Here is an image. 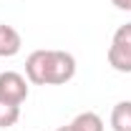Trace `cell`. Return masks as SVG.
Instances as JSON below:
<instances>
[{
    "mask_svg": "<svg viewBox=\"0 0 131 131\" xmlns=\"http://www.w3.org/2000/svg\"><path fill=\"white\" fill-rule=\"evenodd\" d=\"M20 48H23L20 33L8 23H0V58H13L20 53Z\"/></svg>",
    "mask_w": 131,
    "mask_h": 131,
    "instance_id": "277c9868",
    "label": "cell"
},
{
    "mask_svg": "<svg viewBox=\"0 0 131 131\" xmlns=\"http://www.w3.org/2000/svg\"><path fill=\"white\" fill-rule=\"evenodd\" d=\"M28 78L18 71H3L0 73V98L8 101V103H15V106H23L25 98L30 93L28 88Z\"/></svg>",
    "mask_w": 131,
    "mask_h": 131,
    "instance_id": "3957f363",
    "label": "cell"
},
{
    "mask_svg": "<svg viewBox=\"0 0 131 131\" xmlns=\"http://www.w3.org/2000/svg\"><path fill=\"white\" fill-rule=\"evenodd\" d=\"M71 129L73 131H103V118L96 114V111H81L71 121Z\"/></svg>",
    "mask_w": 131,
    "mask_h": 131,
    "instance_id": "8992f818",
    "label": "cell"
},
{
    "mask_svg": "<svg viewBox=\"0 0 131 131\" xmlns=\"http://www.w3.org/2000/svg\"><path fill=\"white\" fill-rule=\"evenodd\" d=\"M111 5H116L118 10H131V0H111Z\"/></svg>",
    "mask_w": 131,
    "mask_h": 131,
    "instance_id": "ba28073f",
    "label": "cell"
},
{
    "mask_svg": "<svg viewBox=\"0 0 131 131\" xmlns=\"http://www.w3.org/2000/svg\"><path fill=\"white\" fill-rule=\"evenodd\" d=\"M76 68L73 53L38 48L25 58V78L33 86H63L76 76Z\"/></svg>",
    "mask_w": 131,
    "mask_h": 131,
    "instance_id": "6da1fadb",
    "label": "cell"
},
{
    "mask_svg": "<svg viewBox=\"0 0 131 131\" xmlns=\"http://www.w3.org/2000/svg\"><path fill=\"white\" fill-rule=\"evenodd\" d=\"M106 58L116 73H131V23H124L116 28Z\"/></svg>",
    "mask_w": 131,
    "mask_h": 131,
    "instance_id": "7a4b0ae2",
    "label": "cell"
},
{
    "mask_svg": "<svg viewBox=\"0 0 131 131\" xmlns=\"http://www.w3.org/2000/svg\"><path fill=\"white\" fill-rule=\"evenodd\" d=\"M56 131H73V129H71V124H68V126H61V129H56Z\"/></svg>",
    "mask_w": 131,
    "mask_h": 131,
    "instance_id": "9c48e42d",
    "label": "cell"
},
{
    "mask_svg": "<svg viewBox=\"0 0 131 131\" xmlns=\"http://www.w3.org/2000/svg\"><path fill=\"white\" fill-rule=\"evenodd\" d=\"M111 129L131 131V101H118L111 108Z\"/></svg>",
    "mask_w": 131,
    "mask_h": 131,
    "instance_id": "5b68a950",
    "label": "cell"
},
{
    "mask_svg": "<svg viewBox=\"0 0 131 131\" xmlns=\"http://www.w3.org/2000/svg\"><path fill=\"white\" fill-rule=\"evenodd\" d=\"M18 118H20V106L8 103V101L0 98V129H10V126H15Z\"/></svg>",
    "mask_w": 131,
    "mask_h": 131,
    "instance_id": "52a82bcc",
    "label": "cell"
}]
</instances>
